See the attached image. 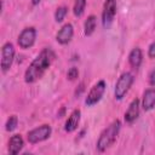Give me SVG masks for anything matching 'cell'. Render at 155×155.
I'll return each instance as SVG.
<instances>
[{
  "label": "cell",
  "mask_w": 155,
  "mask_h": 155,
  "mask_svg": "<svg viewBox=\"0 0 155 155\" xmlns=\"http://www.w3.org/2000/svg\"><path fill=\"white\" fill-rule=\"evenodd\" d=\"M54 58L56 54L53 50L50 47H45L27 68L24 73V81L27 84H34L38 80H40L46 73V70L51 67Z\"/></svg>",
  "instance_id": "cell-1"
},
{
  "label": "cell",
  "mask_w": 155,
  "mask_h": 155,
  "mask_svg": "<svg viewBox=\"0 0 155 155\" xmlns=\"http://www.w3.org/2000/svg\"><path fill=\"white\" fill-rule=\"evenodd\" d=\"M116 15V0H105L102 12V24L104 29H109Z\"/></svg>",
  "instance_id": "cell-6"
},
{
  "label": "cell",
  "mask_w": 155,
  "mask_h": 155,
  "mask_svg": "<svg viewBox=\"0 0 155 155\" xmlns=\"http://www.w3.org/2000/svg\"><path fill=\"white\" fill-rule=\"evenodd\" d=\"M121 128V122L120 120H114L107 128H104L97 140V150L98 151H105L109 147H111L114 144V142L116 140L119 132Z\"/></svg>",
  "instance_id": "cell-2"
},
{
  "label": "cell",
  "mask_w": 155,
  "mask_h": 155,
  "mask_svg": "<svg viewBox=\"0 0 155 155\" xmlns=\"http://www.w3.org/2000/svg\"><path fill=\"white\" fill-rule=\"evenodd\" d=\"M80 119H81V111H80L79 109L73 110L71 114L69 115L68 120L65 121V125H64L65 132H68V133L74 132V131L78 128L79 124H80Z\"/></svg>",
  "instance_id": "cell-11"
},
{
  "label": "cell",
  "mask_w": 155,
  "mask_h": 155,
  "mask_svg": "<svg viewBox=\"0 0 155 155\" xmlns=\"http://www.w3.org/2000/svg\"><path fill=\"white\" fill-rule=\"evenodd\" d=\"M142 62H143V52H142V50L139 47L132 48V51L128 54V63L131 64V67L134 68V69H138L140 67Z\"/></svg>",
  "instance_id": "cell-14"
},
{
  "label": "cell",
  "mask_w": 155,
  "mask_h": 155,
  "mask_svg": "<svg viewBox=\"0 0 155 155\" xmlns=\"http://www.w3.org/2000/svg\"><path fill=\"white\" fill-rule=\"evenodd\" d=\"M155 107V88H148L143 93L142 98V108L145 111H150Z\"/></svg>",
  "instance_id": "cell-12"
},
{
  "label": "cell",
  "mask_w": 155,
  "mask_h": 155,
  "mask_svg": "<svg viewBox=\"0 0 155 155\" xmlns=\"http://www.w3.org/2000/svg\"><path fill=\"white\" fill-rule=\"evenodd\" d=\"M105 87H107V85H105L104 80H99L97 84H94L92 86V88L90 90V92L87 93V97L85 99V104L87 107H92V105L97 104L102 99V97L105 92Z\"/></svg>",
  "instance_id": "cell-5"
},
{
  "label": "cell",
  "mask_w": 155,
  "mask_h": 155,
  "mask_svg": "<svg viewBox=\"0 0 155 155\" xmlns=\"http://www.w3.org/2000/svg\"><path fill=\"white\" fill-rule=\"evenodd\" d=\"M148 56L150 58H155V41L150 44V46L148 48Z\"/></svg>",
  "instance_id": "cell-20"
},
{
  "label": "cell",
  "mask_w": 155,
  "mask_h": 155,
  "mask_svg": "<svg viewBox=\"0 0 155 155\" xmlns=\"http://www.w3.org/2000/svg\"><path fill=\"white\" fill-rule=\"evenodd\" d=\"M139 109H140V102H139V99L136 98L130 103L127 110L125 111V121L127 124L134 122L139 115Z\"/></svg>",
  "instance_id": "cell-10"
},
{
  "label": "cell",
  "mask_w": 155,
  "mask_h": 155,
  "mask_svg": "<svg viewBox=\"0 0 155 155\" xmlns=\"http://www.w3.org/2000/svg\"><path fill=\"white\" fill-rule=\"evenodd\" d=\"M51 133H52V128L50 125H41V126L29 131L27 134V139L30 144H36V143L48 139Z\"/></svg>",
  "instance_id": "cell-4"
},
{
  "label": "cell",
  "mask_w": 155,
  "mask_h": 155,
  "mask_svg": "<svg viewBox=\"0 0 155 155\" xmlns=\"http://www.w3.org/2000/svg\"><path fill=\"white\" fill-rule=\"evenodd\" d=\"M67 13H68V7H67V6H61V7H58V8L56 10V12H54V21H56L57 23H61V22L64 19V17L67 16Z\"/></svg>",
  "instance_id": "cell-17"
},
{
  "label": "cell",
  "mask_w": 155,
  "mask_h": 155,
  "mask_svg": "<svg viewBox=\"0 0 155 155\" xmlns=\"http://www.w3.org/2000/svg\"><path fill=\"white\" fill-rule=\"evenodd\" d=\"M17 125H18V117H17L16 115H11V116L7 119V121H6L5 128H6L7 132H12L13 130H16Z\"/></svg>",
  "instance_id": "cell-18"
},
{
  "label": "cell",
  "mask_w": 155,
  "mask_h": 155,
  "mask_svg": "<svg viewBox=\"0 0 155 155\" xmlns=\"http://www.w3.org/2000/svg\"><path fill=\"white\" fill-rule=\"evenodd\" d=\"M67 76H68V79L69 80H75L78 76H79V70H78V68H70L69 70H68V73H67Z\"/></svg>",
  "instance_id": "cell-19"
},
{
  "label": "cell",
  "mask_w": 155,
  "mask_h": 155,
  "mask_svg": "<svg viewBox=\"0 0 155 155\" xmlns=\"http://www.w3.org/2000/svg\"><path fill=\"white\" fill-rule=\"evenodd\" d=\"M35 39H36V29L34 27H28L21 31V34L18 35L17 42H18L21 48L27 50L34 45Z\"/></svg>",
  "instance_id": "cell-7"
},
{
  "label": "cell",
  "mask_w": 155,
  "mask_h": 155,
  "mask_svg": "<svg viewBox=\"0 0 155 155\" xmlns=\"http://www.w3.org/2000/svg\"><path fill=\"white\" fill-rule=\"evenodd\" d=\"M96 25H97V18H96V16H93V15L88 16L87 19L85 21V25H84V29H85L84 33H85V35L86 36L92 35L93 31H94V29H96Z\"/></svg>",
  "instance_id": "cell-15"
},
{
  "label": "cell",
  "mask_w": 155,
  "mask_h": 155,
  "mask_svg": "<svg viewBox=\"0 0 155 155\" xmlns=\"http://www.w3.org/2000/svg\"><path fill=\"white\" fill-rule=\"evenodd\" d=\"M24 145V140L21 134H13L8 140V153L11 155H17Z\"/></svg>",
  "instance_id": "cell-13"
},
{
  "label": "cell",
  "mask_w": 155,
  "mask_h": 155,
  "mask_svg": "<svg viewBox=\"0 0 155 155\" xmlns=\"http://www.w3.org/2000/svg\"><path fill=\"white\" fill-rule=\"evenodd\" d=\"M40 1H41V0H31V4H33V5L35 6V5H38V4L40 2Z\"/></svg>",
  "instance_id": "cell-22"
},
{
  "label": "cell",
  "mask_w": 155,
  "mask_h": 155,
  "mask_svg": "<svg viewBox=\"0 0 155 155\" xmlns=\"http://www.w3.org/2000/svg\"><path fill=\"white\" fill-rule=\"evenodd\" d=\"M133 81H134V78H133V75L131 73H128V71L122 73L120 75V78L117 79L116 85H115V90H114L115 98L121 101L126 96V93L130 91Z\"/></svg>",
  "instance_id": "cell-3"
},
{
  "label": "cell",
  "mask_w": 155,
  "mask_h": 155,
  "mask_svg": "<svg viewBox=\"0 0 155 155\" xmlns=\"http://www.w3.org/2000/svg\"><path fill=\"white\" fill-rule=\"evenodd\" d=\"M15 47L11 42H6L2 45L1 48V70L2 73H6L7 70H10L13 59H15Z\"/></svg>",
  "instance_id": "cell-8"
},
{
  "label": "cell",
  "mask_w": 155,
  "mask_h": 155,
  "mask_svg": "<svg viewBox=\"0 0 155 155\" xmlns=\"http://www.w3.org/2000/svg\"><path fill=\"white\" fill-rule=\"evenodd\" d=\"M73 35H74V28L70 23H67L58 30V33L56 35V40L61 45H67L73 39Z\"/></svg>",
  "instance_id": "cell-9"
},
{
  "label": "cell",
  "mask_w": 155,
  "mask_h": 155,
  "mask_svg": "<svg viewBox=\"0 0 155 155\" xmlns=\"http://www.w3.org/2000/svg\"><path fill=\"white\" fill-rule=\"evenodd\" d=\"M149 85L155 87V69L149 74Z\"/></svg>",
  "instance_id": "cell-21"
},
{
  "label": "cell",
  "mask_w": 155,
  "mask_h": 155,
  "mask_svg": "<svg viewBox=\"0 0 155 155\" xmlns=\"http://www.w3.org/2000/svg\"><path fill=\"white\" fill-rule=\"evenodd\" d=\"M85 7H86V0H75L74 2V15L76 17H81L85 12Z\"/></svg>",
  "instance_id": "cell-16"
}]
</instances>
